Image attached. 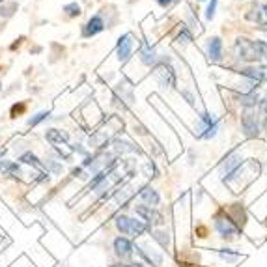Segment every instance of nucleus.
Instances as JSON below:
<instances>
[{"label":"nucleus","mask_w":267,"mask_h":267,"mask_svg":"<svg viewBox=\"0 0 267 267\" xmlns=\"http://www.w3.org/2000/svg\"><path fill=\"white\" fill-rule=\"evenodd\" d=\"M241 75L252 78L254 82H267V65H254V67H243Z\"/></svg>","instance_id":"obj_7"},{"label":"nucleus","mask_w":267,"mask_h":267,"mask_svg":"<svg viewBox=\"0 0 267 267\" xmlns=\"http://www.w3.org/2000/svg\"><path fill=\"white\" fill-rule=\"evenodd\" d=\"M254 45H256V51H258V56L267 60V43L265 41H258V39H256Z\"/></svg>","instance_id":"obj_20"},{"label":"nucleus","mask_w":267,"mask_h":267,"mask_svg":"<svg viewBox=\"0 0 267 267\" xmlns=\"http://www.w3.org/2000/svg\"><path fill=\"white\" fill-rule=\"evenodd\" d=\"M0 4H2V0H0Z\"/></svg>","instance_id":"obj_32"},{"label":"nucleus","mask_w":267,"mask_h":267,"mask_svg":"<svg viewBox=\"0 0 267 267\" xmlns=\"http://www.w3.org/2000/svg\"><path fill=\"white\" fill-rule=\"evenodd\" d=\"M0 170L6 172V174H12V176H15V177L21 174L19 166L15 163H12V161H6V159H0Z\"/></svg>","instance_id":"obj_15"},{"label":"nucleus","mask_w":267,"mask_h":267,"mask_svg":"<svg viewBox=\"0 0 267 267\" xmlns=\"http://www.w3.org/2000/svg\"><path fill=\"white\" fill-rule=\"evenodd\" d=\"M239 164H241V157H239V153H237V151H232L230 155L224 157V161H222V164H221L222 176L228 177L230 174H232V172L239 166Z\"/></svg>","instance_id":"obj_8"},{"label":"nucleus","mask_w":267,"mask_h":267,"mask_svg":"<svg viewBox=\"0 0 267 267\" xmlns=\"http://www.w3.org/2000/svg\"><path fill=\"white\" fill-rule=\"evenodd\" d=\"M23 111H25V107H23V105H19V107L15 105V107H13V109H12V114H13V116H15L17 112H23Z\"/></svg>","instance_id":"obj_28"},{"label":"nucleus","mask_w":267,"mask_h":267,"mask_svg":"<svg viewBox=\"0 0 267 267\" xmlns=\"http://www.w3.org/2000/svg\"><path fill=\"white\" fill-rule=\"evenodd\" d=\"M261 10H263V13L267 15V4H265V6H261Z\"/></svg>","instance_id":"obj_30"},{"label":"nucleus","mask_w":267,"mask_h":267,"mask_svg":"<svg viewBox=\"0 0 267 267\" xmlns=\"http://www.w3.org/2000/svg\"><path fill=\"white\" fill-rule=\"evenodd\" d=\"M258 101H260V99H258L256 94H241V96H239V103H241L243 107H247V109L254 107Z\"/></svg>","instance_id":"obj_17"},{"label":"nucleus","mask_w":267,"mask_h":267,"mask_svg":"<svg viewBox=\"0 0 267 267\" xmlns=\"http://www.w3.org/2000/svg\"><path fill=\"white\" fill-rule=\"evenodd\" d=\"M241 125H243L245 135H247L248 138L258 137V133H260V122H258V118H256L254 112H250V111L245 112L241 116Z\"/></svg>","instance_id":"obj_4"},{"label":"nucleus","mask_w":267,"mask_h":267,"mask_svg":"<svg viewBox=\"0 0 267 267\" xmlns=\"http://www.w3.org/2000/svg\"><path fill=\"white\" fill-rule=\"evenodd\" d=\"M261 26H263V30H267V23H261Z\"/></svg>","instance_id":"obj_31"},{"label":"nucleus","mask_w":267,"mask_h":267,"mask_svg":"<svg viewBox=\"0 0 267 267\" xmlns=\"http://www.w3.org/2000/svg\"><path fill=\"white\" fill-rule=\"evenodd\" d=\"M114 250H116L118 256L129 258L131 252L135 250V247H133V243H131L129 239H125V237H116V239H114Z\"/></svg>","instance_id":"obj_11"},{"label":"nucleus","mask_w":267,"mask_h":267,"mask_svg":"<svg viewBox=\"0 0 267 267\" xmlns=\"http://www.w3.org/2000/svg\"><path fill=\"white\" fill-rule=\"evenodd\" d=\"M191 39H193V36H191V34L187 32V30H183V32L180 34V38H177V41H180V43H189Z\"/></svg>","instance_id":"obj_24"},{"label":"nucleus","mask_w":267,"mask_h":267,"mask_svg":"<svg viewBox=\"0 0 267 267\" xmlns=\"http://www.w3.org/2000/svg\"><path fill=\"white\" fill-rule=\"evenodd\" d=\"M47 116H49V112H39V114H36L34 118H30V120H28V125H30V127H34V125H38L39 122H43Z\"/></svg>","instance_id":"obj_22"},{"label":"nucleus","mask_w":267,"mask_h":267,"mask_svg":"<svg viewBox=\"0 0 267 267\" xmlns=\"http://www.w3.org/2000/svg\"><path fill=\"white\" fill-rule=\"evenodd\" d=\"M235 49H237L239 58L245 60V62H256V60L260 58V56H258V51H256L254 41H250V39H247V38L237 39V41H235Z\"/></svg>","instance_id":"obj_3"},{"label":"nucleus","mask_w":267,"mask_h":267,"mask_svg":"<svg viewBox=\"0 0 267 267\" xmlns=\"http://www.w3.org/2000/svg\"><path fill=\"white\" fill-rule=\"evenodd\" d=\"M45 138L49 140L51 144H54L56 148H58L60 144H65L69 140V135L65 133V131H58V129H49L45 133Z\"/></svg>","instance_id":"obj_12"},{"label":"nucleus","mask_w":267,"mask_h":267,"mask_svg":"<svg viewBox=\"0 0 267 267\" xmlns=\"http://www.w3.org/2000/svg\"><path fill=\"white\" fill-rule=\"evenodd\" d=\"M116 146H114V148H116L118 151H137V148H133V146H131V144H127V142H122V140H116Z\"/></svg>","instance_id":"obj_23"},{"label":"nucleus","mask_w":267,"mask_h":267,"mask_svg":"<svg viewBox=\"0 0 267 267\" xmlns=\"http://www.w3.org/2000/svg\"><path fill=\"white\" fill-rule=\"evenodd\" d=\"M260 107H261V114L267 118V99H261L260 101Z\"/></svg>","instance_id":"obj_27"},{"label":"nucleus","mask_w":267,"mask_h":267,"mask_svg":"<svg viewBox=\"0 0 267 267\" xmlns=\"http://www.w3.org/2000/svg\"><path fill=\"white\" fill-rule=\"evenodd\" d=\"M221 52H222V43L219 38H211L208 43V54L209 58L217 62V60H221Z\"/></svg>","instance_id":"obj_13"},{"label":"nucleus","mask_w":267,"mask_h":267,"mask_svg":"<svg viewBox=\"0 0 267 267\" xmlns=\"http://www.w3.org/2000/svg\"><path fill=\"white\" fill-rule=\"evenodd\" d=\"M155 77L159 78V82L164 86H174L176 84V75H174V71L170 69V67H166V65H159L155 71Z\"/></svg>","instance_id":"obj_10"},{"label":"nucleus","mask_w":267,"mask_h":267,"mask_svg":"<svg viewBox=\"0 0 267 267\" xmlns=\"http://www.w3.org/2000/svg\"><path fill=\"white\" fill-rule=\"evenodd\" d=\"M64 12L69 15V17H77L78 13H80V6H78L77 2H71V4H67V6L64 8Z\"/></svg>","instance_id":"obj_19"},{"label":"nucleus","mask_w":267,"mask_h":267,"mask_svg":"<svg viewBox=\"0 0 267 267\" xmlns=\"http://www.w3.org/2000/svg\"><path fill=\"white\" fill-rule=\"evenodd\" d=\"M215 8H217V0H211V4L208 8V13H206V17L208 19H213V15H215Z\"/></svg>","instance_id":"obj_25"},{"label":"nucleus","mask_w":267,"mask_h":267,"mask_svg":"<svg viewBox=\"0 0 267 267\" xmlns=\"http://www.w3.org/2000/svg\"><path fill=\"white\" fill-rule=\"evenodd\" d=\"M103 28H105V23H103V19L101 17H92L88 23L84 25V28H82V36L84 38H90V36H96V34H99V32H103Z\"/></svg>","instance_id":"obj_9"},{"label":"nucleus","mask_w":267,"mask_h":267,"mask_svg":"<svg viewBox=\"0 0 267 267\" xmlns=\"http://www.w3.org/2000/svg\"><path fill=\"white\" fill-rule=\"evenodd\" d=\"M133 45H135L133 34H124L122 38L118 39L116 54H118V60H120V62H127V60H129L131 52H133Z\"/></svg>","instance_id":"obj_5"},{"label":"nucleus","mask_w":267,"mask_h":267,"mask_svg":"<svg viewBox=\"0 0 267 267\" xmlns=\"http://www.w3.org/2000/svg\"><path fill=\"white\" fill-rule=\"evenodd\" d=\"M219 254L222 256V258H237V252H230V250H219Z\"/></svg>","instance_id":"obj_26"},{"label":"nucleus","mask_w":267,"mask_h":267,"mask_svg":"<svg viewBox=\"0 0 267 267\" xmlns=\"http://www.w3.org/2000/svg\"><path fill=\"white\" fill-rule=\"evenodd\" d=\"M137 215H140L144 221H148L150 224H155V226L164 222L163 215H161L157 209L151 208V206H137Z\"/></svg>","instance_id":"obj_6"},{"label":"nucleus","mask_w":267,"mask_h":267,"mask_svg":"<svg viewBox=\"0 0 267 267\" xmlns=\"http://www.w3.org/2000/svg\"><path fill=\"white\" fill-rule=\"evenodd\" d=\"M19 161L21 163H25V164H32V166H36V168H41V166H43V164L39 163L38 157L34 155V153H30V151H28V153H23Z\"/></svg>","instance_id":"obj_18"},{"label":"nucleus","mask_w":267,"mask_h":267,"mask_svg":"<svg viewBox=\"0 0 267 267\" xmlns=\"http://www.w3.org/2000/svg\"><path fill=\"white\" fill-rule=\"evenodd\" d=\"M116 228L125 235H133V237H140V235L148 230V226L142 221L131 219V217H118Z\"/></svg>","instance_id":"obj_1"},{"label":"nucleus","mask_w":267,"mask_h":267,"mask_svg":"<svg viewBox=\"0 0 267 267\" xmlns=\"http://www.w3.org/2000/svg\"><path fill=\"white\" fill-rule=\"evenodd\" d=\"M172 2H174V0H159L161 6H168V4H172Z\"/></svg>","instance_id":"obj_29"},{"label":"nucleus","mask_w":267,"mask_h":267,"mask_svg":"<svg viewBox=\"0 0 267 267\" xmlns=\"http://www.w3.org/2000/svg\"><path fill=\"white\" fill-rule=\"evenodd\" d=\"M215 228L224 239H232V237H235V235L239 234V230H241L232 219H230V215H224V213H219V215L215 217Z\"/></svg>","instance_id":"obj_2"},{"label":"nucleus","mask_w":267,"mask_h":267,"mask_svg":"<svg viewBox=\"0 0 267 267\" xmlns=\"http://www.w3.org/2000/svg\"><path fill=\"white\" fill-rule=\"evenodd\" d=\"M140 58H142V62L146 65H153L157 62V54H155V51H151L150 47H146V49L140 52Z\"/></svg>","instance_id":"obj_16"},{"label":"nucleus","mask_w":267,"mask_h":267,"mask_svg":"<svg viewBox=\"0 0 267 267\" xmlns=\"http://www.w3.org/2000/svg\"><path fill=\"white\" fill-rule=\"evenodd\" d=\"M138 195H140V198H142L144 202L150 204V206H157V204H159V195H157V193L151 189V187H144V189L140 191Z\"/></svg>","instance_id":"obj_14"},{"label":"nucleus","mask_w":267,"mask_h":267,"mask_svg":"<svg viewBox=\"0 0 267 267\" xmlns=\"http://www.w3.org/2000/svg\"><path fill=\"white\" fill-rule=\"evenodd\" d=\"M153 237L161 243V247H168V243H170L168 234H164V232H153Z\"/></svg>","instance_id":"obj_21"}]
</instances>
